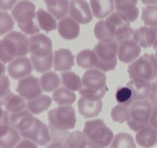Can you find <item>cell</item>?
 <instances>
[{
	"label": "cell",
	"instance_id": "obj_1",
	"mask_svg": "<svg viewBox=\"0 0 157 148\" xmlns=\"http://www.w3.org/2000/svg\"><path fill=\"white\" fill-rule=\"evenodd\" d=\"M29 53V38L25 33L11 32L1 40V61L10 63L18 57L26 56Z\"/></svg>",
	"mask_w": 157,
	"mask_h": 148
},
{
	"label": "cell",
	"instance_id": "obj_2",
	"mask_svg": "<svg viewBox=\"0 0 157 148\" xmlns=\"http://www.w3.org/2000/svg\"><path fill=\"white\" fill-rule=\"evenodd\" d=\"M108 91L107 77L98 69H88L82 76V87L79 90L81 97L90 100H100Z\"/></svg>",
	"mask_w": 157,
	"mask_h": 148
},
{
	"label": "cell",
	"instance_id": "obj_3",
	"mask_svg": "<svg viewBox=\"0 0 157 148\" xmlns=\"http://www.w3.org/2000/svg\"><path fill=\"white\" fill-rule=\"evenodd\" d=\"M35 4L29 0H21L12 9V15L20 30L26 35L38 33L40 28L37 25V12Z\"/></svg>",
	"mask_w": 157,
	"mask_h": 148
},
{
	"label": "cell",
	"instance_id": "obj_4",
	"mask_svg": "<svg viewBox=\"0 0 157 148\" xmlns=\"http://www.w3.org/2000/svg\"><path fill=\"white\" fill-rule=\"evenodd\" d=\"M93 52L96 69L104 72L114 70L117 65L118 42H99Z\"/></svg>",
	"mask_w": 157,
	"mask_h": 148
},
{
	"label": "cell",
	"instance_id": "obj_5",
	"mask_svg": "<svg viewBox=\"0 0 157 148\" xmlns=\"http://www.w3.org/2000/svg\"><path fill=\"white\" fill-rule=\"evenodd\" d=\"M51 131L68 133L76 126L75 110L71 106H58L48 113Z\"/></svg>",
	"mask_w": 157,
	"mask_h": 148
},
{
	"label": "cell",
	"instance_id": "obj_6",
	"mask_svg": "<svg viewBox=\"0 0 157 148\" xmlns=\"http://www.w3.org/2000/svg\"><path fill=\"white\" fill-rule=\"evenodd\" d=\"M130 79L139 78L147 81H154L157 78V60L153 54L140 56L128 66Z\"/></svg>",
	"mask_w": 157,
	"mask_h": 148
},
{
	"label": "cell",
	"instance_id": "obj_7",
	"mask_svg": "<svg viewBox=\"0 0 157 148\" xmlns=\"http://www.w3.org/2000/svg\"><path fill=\"white\" fill-rule=\"evenodd\" d=\"M83 133L91 143L105 148L111 144L114 135L102 119L90 120L84 123Z\"/></svg>",
	"mask_w": 157,
	"mask_h": 148
},
{
	"label": "cell",
	"instance_id": "obj_8",
	"mask_svg": "<svg viewBox=\"0 0 157 148\" xmlns=\"http://www.w3.org/2000/svg\"><path fill=\"white\" fill-rule=\"evenodd\" d=\"M153 108L148 99L133 102L130 106V118L127 122L129 127L134 132H138L150 126Z\"/></svg>",
	"mask_w": 157,
	"mask_h": 148
},
{
	"label": "cell",
	"instance_id": "obj_9",
	"mask_svg": "<svg viewBox=\"0 0 157 148\" xmlns=\"http://www.w3.org/2000/svg\"><path fill=\"white\" fill-rule=\"evenodd\" d=\"M104 24L112 39L117 42L132 38L134 32L130 23L123 19L116 12H113L104 20Z\"/></svg>",
	"mask_w": 157,
	"mask_h": 148
},
{
	"label": "cell",
	"instance_id": "obj_10",
	"mask_svg": "<svg viewBox=\"0 0 157 148\" xmlns=\"http://www.w3.org/2000/svg\"><path fill=\"white\" fill-rule=\"evenodd\" d=\"M20 134L24 139L32 140L38 146H45L52 140L50 130L45 123L37 117H35L29 127L20 133Z\"/></svg>",
	"mask_w": 157,
	"mask_h": 148
},
{
	"label": "cell",
	"instance_id": "obj_11",
	"mask_svg": "<svg viewBox=\"0 0 157 148\" xmlns=\"http://www.w3.org/2000/svg\"><path fill=\"white\" fill-rule=\"evenodd\" d=\"M31 58L43 59L54 56L52 41L43 33H37L29 38Z\"/></svg>",
	"mask_w": 157,
	"mask_h": 148
},
{
	"label": "cell",
	"instance_id": "obj_12",
	"mask_svg": "<svg viewBox=\"0 0 157 148\" xmlns=\"http://www.w3.org/2000/svg\"><path fill=\"white\" fill-rule=\"evenodd\" d=\"M16 92L26 101L34 100L42 95L40 80L34 76H29L18 82Z\"/></svg>",
	"mask_w": 157,
	"mask_h": 148
},
{
	"label": "cell",
	"instance_id": "obj_13",
	"mask_svg": "<svg viewBox=\"0 0 157 148\" xmlns=\"http://www.w3.org/2000/svg\"><path fill=\"white\" fill-rule=\"evenodd\" d=\"M33 69L31 59L22 56L15 59L9 63L7 72L9 76L14 80H20L31 76Z\"/></svg>",
	"mask_w": 157,
	"mask_h": 148
},
{
	"label": "cell",
	"instance_id": "obj_14",
	"mask_svg": "<svg viewBox=\"0 0 157 148\" xmlns=\"http://www.w3.org/2000/svg\"><path fill=\"white\" fill-rule=\"evenodd\" d=\"M68 12L70 17L79 24H87L93 19V13L85 0H71Z\"/></svg>",
	"mask_w": 157,
	"mask_h": 148
},
{
	"label": "cell",
	"instance_id": "obj_15",
	"mask_svg": "<svg viewBox=\"0 0 157 148\" xmlns=\"http://www.w3.org/2000/svg\"><path fill=\"white\" fill-rule=\"evenodd\" d=\"M141 47L132 38L118 42V59L124 63H132L140 56Z\"/></svg>",
	"mask_w": 157,
	"mask_h": 148
},
{
	"label": "cell",
	"instance_id": "obj_16",
	"mask_svg": "<svg viewBox=\"0 0 157 148\" xmlns=\"http://www.w3.org/2000/svg\"><path fill=\"white\" fill-rule=\"evenodd\" d=\"M137 2L138 0H114L116 12L126 22L133 23L139 16Z\"/></svg>",
	"mask_w": 157,
	"mask_h": 148
},
{
	"label": "cell",
	"instance_id": "obj_17",
	"mask_svg": "<svg viewBox=\"0 0 157 148\" xmlns=\"http://www.w3.org/2000/svg\"><path fill=\"white\" fill-rule=\"evenodd\" d=\"M75 65V56L68 49H59L54 52L53 67L57 72H67Z\"/></svg>",
	"mask_w": 157,
	"mask_h": 148
},
{
	"label": "cell",
	"instance_id": "obj_18",
	"mask_svg": "<svg viewBox=\"0 0 157 148\" xmlns=\"http://www.w3.org/2000/svg\"><path fill=\"white\" fill-rule=\"evenodd\" d=\"M81 31L79 23L71 17L66 16L59 21L58 24V32L60 36L66 40L75 39L78 37Z\"/></svg>",
	"mask_w": 157,
	"mask_h": 148
},
{
	"label": "cell",
	"instance_id": "obj_19",
	"mask_svg": "<svg viewBox=\"0 0 157 148\" xmlns=\"http://www.w3.org/2000/svg\"><path fill=\"white\" fill-rule=\"evenodd\" d=\"M78 111L85 119L97 117L101 113L102 100H90L81 97L78 103Z\"/></svg>",
	"mask_w": 157,
	"mask_h": 148
},
{
	"label": "cell",
	"instance_id": "obj_20",
	"mask_svg": "<svg viewBox=\"0 0 157 148\" xmlns=\"http://www.w3.org/2000/svg\"><path fill=\"white\" fill-rule=\"evenodd\" d=\"M127 86L131 89L134 97V101L147 100L151 89L152 83L139 78L130 79Z\"/></svg>",
	"mask_w": 157,
	"mask_h": 148
},
{
	"label": "cell",
	"instance_id": "obj_21",
	"mask_svg": "<svg viewBox=\"0 0 157 148\" xmlns=\"http://www.w3.org/2000/svg\"><path fill=\"white\" fill-rule=\"evenodd\" d=\"M21 140V134L11 125H1L0 144L2 148H14Z\"/></svg>",
	"mask_w": 157,
	"mask_h": 148
},
{
	"label": "cell",
	"instance_id": "obj_22",
	"mask_svg": "<svg viewBox=\"0 0 157 148\" xmlns=\"http://www.w3.org/2000/svg\"><path fill=\"white\" fill-rule=\"evenodd\" d=\"M93 15L98 18H107L113 12L114 0H90Z\"/></svg>",
	"mask_w": 157,
	"mask_h": 148
},
{
	"label": "cell",
	"instance_id": "obj_23",
	"mask_svg": "<svg viewBox=\"0 0 157 148\" xmlns=\"http://www.w3.org/2000/svg\"><path fill=\"white\" fill-rule=\"evenodd\" d=\"M157 130L150 126L136 132V142L144 148H150L156 144Z\"/></svg>",
	"mask_w": 157,
	"mask_h": 148
},
{
	"label": "cell",
	"instance_id": "obj_24",
	"mask_svg": "<svg viewBox=\"0 0 157 148\" xmlns=\"http://www.w3.org/2000/svg\"><path fill=\"white\" fill-rule=\"evenodd\" d=\"M48 12L55 17L56 19H62L66 17L69 12V4L67 0H44Z\"/></svg>",
	"mask_w": 157,
	"mask_h": 148
},
{
	"label": "cell",
	"instance_id": "obj_25",
	"mask_svg": "<svg viewBox=\"0 0 157 148\" xmlns=\"http://www.w3.org/2000/svg\"><path fill=\"white\" fill-rule=\"evenodd\" d=\"M52 103V99L49 96L42 94L40 97L27 102V110L33 115H38L48 110Z\"/></svg>",
	"mask_w": 157,
	"mask_h": 148
},
{
	"label": "cell",
	"instance_id": "obj_26",
	"mask_svg": "<svg viewBox=\"0 0 157 148\" xmlns=\"http://www.w3.org/2000/svg\"><path fill=\"white\" fill-rule=\"evenodd\" d=\"M132 39L140 46L141 48L153 47V29L152 27L141 26L138 28L133 34Z\"/></svg>",
	"mask_w": 157,
	"mask_h": 148
},
{
	"label": "cell",
	"instance_id": "obj_27",
	"mask_svg": "<svg viewBox=\"0 0 157 148\" xmlns=\"http://www.w3.org/2000/svg\"><path fill=\"white\" fill-rule=\"evenodd\" d=\"M37 22L40 29L47 32L55 30L58 28L55 17L42 9L37 11Z\"/></svg>",
	"mask_w": 157,
	"mask_h": 148
},
{
	"label": "cell",
	"instance_id": "obj_28",
	"mask_svg": "<svg viewBox=\"0 0 157 148\" xmlns=\"http://www.w3.org/2000/svg\"><path fill=\"white\" fill-rule=\"evenodd\" d=\"M2 106H5V109L9 114H14L27 109V103L18 94L12 92Z\"/></svg>",
	"mask_w": 157,
	"mask_h": 148
},
{
	"label": "cell",
	"instance_id": "obj_29",
	"mask_svg": "<svg viewBox=\"0 0 157 148\" xmlns=\"http://www.w3.org/2000/svg\"><path fill=\"white\" fill-rule=\"evenodd\" d=\"M61 80L59 75L55 72H44L40 77V83L44 92H54L59 88Z\"/></svg>",
	"mask_w": 157,
	"mask_h": 148
},
{
	"label": "cell",
	"instance_id": "obj_30",
	"mask_svg": "<svg viewBox=\"0 0 157 148\" xmlns=\"http://www.w3.org/2000/svg\"><path fill=\"white\" fill-rule=\"evenodd\" d=\"M52 97L54 101L59 106H71L76 101V95L75 92L64 86L58 88L54 91Z\"/></svg>",
	"mask_w": 157,
	"mask_h": 148
},
{
	"label": "cell",
	"instance_id": "obj_31",
	"mask_svg": "<svg viewBox=\"0 0 157 148\" xmlns=\"http://www.w3.org/2000/svg\"><path fill=\"white\" fill-rule=\"evenodd\" d=\"M61 83L63 86L71 91H79L82 87V78L75 72L67 71L61 74Z\"/></svg>",
	"mask_w": 157,
	"mask_h": 148
},
{
	"label": "cell",
	"instance_id": "obj_32",
	"mask_svg": "<svg viewBox=\"0 0 157 148\" xmlns=\"http://www.w3.org/2000/svg\"><path fill=\"white\" fill-rule=\"evenodd\" d=\"M89 140L83 132L75 130L70 133L64 140V144L67 148H84Z\"/></svg>",
	"mask_w": 157,
	"mask_h": 148
},
{
	"label": "cell",
	"instance_id": "obj_33",
	"mask_svg": "<svg viewBox=\"0 0 157 148\" xmlns=\"http://www.w3.org/2000/svg\"><path fill=\"white\" fill-rule=\"evenodd\" d=\"M76 62L78 66L84 69H91L95 67V56L93 50L89 49H83L78 53Z\"/></svg>",
	"mask_w": 157,
	"mask_h": 148
},
{
	"label": "cell",
	"instance_id": "obj_34",
	"mask_svg": "<svg viewBox=\"0 0 157 148\" xmlns=\"http://www.w3.org/2000/svg\"><path fill=\"white\" fill-rule=\"evenodd\" d=\"M110 148H136V143L130 134L119 133L113 138Z\"/></svg>",
	"mask_w": 157,
	"mask_h": 148
},
{
	"label": "cell",
	"instance_id": "obj_35",
	"mask_svg": "<svg viewBox=\"0 0 157 148\" xmlns=\"http://www.w3.org/2000/svg\"><path fill=\"white\" fill-rule=\"evenodd\" d=\"M110 117L113 121L118 123L128 122L130 118V109L128 106L123 104L116 105L113 106L110 112Z\"/></svg>",
	"mask_w": 157,
	"mask_h": 148
},
{
	"label": "cell",
	"instance_id": "obj_36",
	"mask_svg": "<svg viewBox=\"0 0 157 148\" xmlns=\"http://www.w3.org/2000/svg\"><path fill=\"white\" fill-rule=\"evenodd\" d=\"M115 98L119 104L130 106L134 102V97L131 89L126 86H119L115 92Z\"/></svg>",
	"mask_w": 157,
	"mask_h": 148
},
{
	"label": "cell",
	"instance_id": "obj_37",
	"mask_svg": "<svg viewBox=\"0 0 157 148\" xmlns=\"http://www.w3.org/2000/svg\"><path fill=\"white\" fill-rule=\"evenodd\" d=\"M144 25L148 27L157 26V6H147L143 8L142 16Z\"/></svg>",
	"mask_w": 157,
	"mask_h": 148
},
{
	"label": "cell",
	"instance_id": "obj_38",
	"mask_svg": "<svg viewBox=\"0 0 157 148\" xmlns=\"http://www.w3.org/2000/svg\"><path fill=\"white\" fill-rule=\"evenodd\" d=\"M15 26V19L8 12L1 11L0 18V35H3L11 32Z\"/></svg>",
	"mask_w": 157,
	"mask_h": 148
},
{
	"label": "cell",
	"instance_id": "obj_39",
	"mask_svg": "<svg viewBox=\"0 0 157 148\" xmlns=\"http://www.w3.org/2000/svg\"><path fill=\"white\" fill-rule=\"evenodd\" d=\"M94 32L95 37L99 42L114 41V40L112 39L111 37L110 36L109 33L107 32V29H106L104 20H100L95 24Z\"/></svg>",
	"mask_w": 157,
	"mask_h": 148
},
{
	"label": "cell",
	"instance_id": "obj_40",
	"mask_svg": "<svg viewBox=\"0 0 157 148\" xmlns=\"http://www.w3.org/2000/svg\"><path fill=\"white\" fill-rule=\"evenodd\" d=\"M10 83L7 76L5 74L1 75V81H0V92H1V105L2 106L8 97L10 96L12 92L9 89Z\"/></svg>",
	"mask_w": 157,
	"mask_h": 148
},
{
	"label": "cell",
	"instance_id": "obj_41",
	"mask_svg": "<svg viewBox=\"0 0 157 148\" xmlns=\"http://www.w3.org/2000/svg\"><path fill=\"white\" fill-rule=\"evenodd\" d=\"M148 100H150V103L153 104L154 107L157 106V80H154L152 83L151 89H150Z\"/></svg>",
	"mask_w": 157,
	"mask_h": 148
},
{
	"label": "cell",
	"instance_id": "obj_42",
	"mask_svg": "<svg viewBox=\"0 0 157 148\" xmlns=\"http://www.w3.org/2000/svg\"><path fill=\"white\" fill-rule=\"evenodd\" d=\"M15 148H38V145L29 139H24L21 140Z\"/></svg>",
	"mask_w": 157,
	"mask_h": 148
},
{
	"label": "cell",
	"instance_id": "obj_43",
	"mask_svg": "<svg viewBox=\"0 0 157 148\" xmlns=\"http://www.w3.org/2000/svg\"><path fill=\"white\" fill-rule=\"evenodd\" d=\"M18 0H1V8L2 11H8L12 9V7H15V5Z\"/></svg>",
	"mask_w": 157,
	"mask_h": 148
},
{
	"label": "cell",
	"instance_id": "obj_44",
	"mask_svg": "<svg viewBox=\"0 0 157 148\" xmlns=\"http://www.w3.org/2000/svg\"><path fill=\"white\" fill-rule=\"evenodd\" d=\"M150 126H153L157 130V106L153 108V114L150 120Z\"/></svg>",
	"mask_w": 157,
	"mask_h": 148
},
{
	"label": "cell",
	"instance_id": "obj_45",
	"mask_svg": "<svg viewBox=\"0 0 157 148\" xmlns=\"http://www.w3.org/2000/svg\"><path fill=\"white\" fill-rule=\"evenodd\" d=\"M46 148H67L64 143L62 142H53L50 143Z\"/></svg>",
	"mask_w": 157,
	"mask_h": 148
},
{
	"label": "cell",
	"instance_id": "obj_46",
	"mask_svg": "<svg viewBox=\"0 0 157 148\" xmlns=\"http://www.w3.org/2000/svg\"><path fill=\"white\" fill-rule=\"evenodd\" d=\"M153 29V48L157 49V26L156 27H152Z\"/></svg>",
	"mask_w": 157,
	"mask_h": 148
},
{
	"label": "cell",
	"instance_id": "obj_47",
	"mask_svg": "<svg viewBox=\"0 0 157 148\" xmlns=\"http://www.w3.org/2000/svg\"><path fill=\"white\" fill-rule=\"evenodd\" d=\"M141 2L147 6H157V0H141Z\"/></svg>",
	"mask_w": 157,
	"mask_h": 148
},
{
	"label": "cell",
	"instance_id": "obj_48",
	"mask_svg": "<svg viewBox=\"0 0 157 148\" xmlns=\"http://www.w3.org/2000/svg\"><path fill=\"white\" fill-rule=\"evenodd\" d=\"M84 148H104V147H102V146H99V145H97L95 144V143H91V142L89 141V143H87V145Z\"/></svg>",
	"mask_w": 157,
	"mask_h": 148
},
{
	"label": "cell",
	"instance_id": "obj_49",
	"mask_svg": "<svg viewBox=\"0 0 157 148\" xmlns=\"http://www.w3.org/2000/svg\"><path fill=\"white\" fill-rule=\"evenodd\" d=\"M155 56H156V58L157 60V49H156V52H155Z\"/></svg>",
	"mask_w": 157,
	"mask_h": 148
},
{
	"label": "cell",
	"instance_id": "obj_50",
	"mask_svg": "<svg viewBox=\"0 0 157 148\" xmlns=\"http://www.w3.org/2000/svg\"><path fill=\"white\" fill-rule=\"evenodd\" d=\"M156 145H157V141H156Z\"/></svg>",
	"mask_w": 157,
	"mask_h": 148
},
{
	"label": "cell",
	"instance_id": "obj_51",
	"mask_svg": "<svg viewBox=\"0 0 157 148\" xmlns=\"http://www.w3.org/2000/svg\"><path fill=\"white\" fill-rule=\"evenodd\" d=\"M156 80H157V78H156Z\"/></svg>",
	"mask_w": 157,
	"mask_h": 148
}]
</instances>
